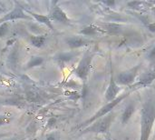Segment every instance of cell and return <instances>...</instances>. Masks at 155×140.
<instances>
[{"label": "cell", "instance_id": "1", "mask_svg": "<svg viewBox=\"0 0 155 140\" xmlns=\"http://www.w3.org/2000/svg\"><path fill=\"white\" fill-rule=\"evenodd\" d=\"M155 122V94L149 92L141 109V134L139 140H149Z\"/></svg>", "mask_w": 155, "mask_h": 140}, {"label": "cell", "instance_id": "2", "mask_svg": "<svg viewBox=\"0 0 155 140\" xmlns=\"http://www.w3.org/2000/svg\"><path fill=\"white\" fill-rule=\"evenodd\" d=\"M129 95H130V93L128 92V93H125V94H123V95H121V96H119L116 99H114V101H111V102H108V103H106L104 106H103L92 118H90L89 119H87V120H85L84 122H83V123H81L77 128H87V127H89L91 124H93L94 122H95L96 120H98V119H100V118H104V117H105V116H107V115H109L110 113H112L113 112V110L114 109V108H116L120 103H122L125 98H127L128 97H129Z\"/></svg>", "mask_w": 155, "mask_h": 140}, {"label": "cell", "instance_id": "3", "mask_svg": "<svg viewBox=\"0 0 155 140\" xmlns=\"http://www.w3.org/2000/svg\"><path fill=\"white\" fill-rule=\"evenodd\" d=\"M115 118V113H110L109 115L96 120L93 124H91L89 127L84 128L81 130L80 135H84L88 133H94V134H107L109 133L111 125L113 121Z\"/></svg>", "mask_w": 155, "mask_h": 140}, {"label": "cell", "instance_id": "4", "mask_svg": "<svg viewBox=\"0 0 155 140\" xmlns=\"http://www.w3.org/2000/svg\"><path fill=\"white\" fill-rule=\"evenodd\" d=\"M94 56V52H93L91 50H87L84 54L83 57L81 58V60L79 61L77 67H75V69L74 71L75 76L78 78H80L83 82H86V80L88 78Z\"/></svg>", "mask_w": 155, "mask_h": 140}, {"label": "cell", "instance_id": "5", "mask_svg": "<svg viewBox=\"0 0 155 140\" xmlns=\"http://www.w3.org/2000/svg\"><path fill=\"white\" fill-rule=\"evenodd\" d=\"M141 65H137L126 71H123L121 72L115 78L117 84L119 86H129L132 87L135 81H136V77L138 76L139 70H140Z\"/></svg>", "mask_w": 155, "mask_h": 140}, {"label": "cell", "instance_id": "6", "mask_svg": "<svg viewBox=\"0 0 155 140\" xmlns=\"http://www.w3.org/2000/svg\"><path fill=\"white\" fill-rule=\"evenodd\" d=\"M15 6L14 9L9 11L6 15L0 18V25L3 23H6L8 21H14L17 19H32V17L27 15L25 11V8L21 5V4L17 1L15 2Z\"/></svg>", "mask_w": 155, "mask_h": 140}, {"label": "cell", "instance_id": "7", "mask_svg": "<svg viewBox=\"0 0 155 140\" xmlns=\"http://www.w3.org/2000/svg\"><path fill=\"white\" fill-rule=\"evenodd\" d=\"M120 91H121V87L115 80L114 74V68H113V67H111L110 81H109L108 87L106 88V91L104 93V97H105V100L107 101V103L116 99L118 97V94L120 93Z\"/></svg>", "mask_w": 155, "mask_h": 140}, {"label": "cell", "instance_id": "8", "mask_svg": "<svg viewBox=\"0 0 155 140\" xmlns=\"http://www.w3.org/2000/svg\"><path fill=\"white\" fill-rule=\"evenodd\" d=\"M48 16L50 17L51 21H55V22H58L61 24H65V25H68L71 23V20L68 17L67 14L62 9L61 6L56 5V3H55V5H54L52 6Z\"/></svg>", "mask_w": 155, "mask_h": 140}, {"label": "cell", "instance_id": "9", "mask_svg": "<svg viewBox=\"0 0 155 140\" xmlns=\"http://www.w3.org/2000/svg\"><path fill=\"white\" fill-rule=\"evenodd\" d=\"M155 80V67L151 68L149 71L143 73L138 80L132 86V87H145L151 86Z\"/></svg>", "mask_w": 155, "mask_h": 140}, {"label": "cell", "instance_id": "10", "mask_svg": "<svg viewBox=\"0 0 155 140\" xmlns=\"http://www.w3.org/2000/svg\"><path fill=\"white\" fill-rule=\"evenodd\" d=\"M65 42L71 49H76L89 46L93 41L81 36H73L65 38Z\"/></svg>", "mask_w": 155, "mask_h": 140}, {"label": "cell", "instance_id": "11", "mask_svg": "<svg viewBox=\"0 0 155 140\" xmlns=\"http://www.w3.org/2000/svg\"><path fill=\"white\" fill-rule=\"evenodd\" d=\"M97 26L104 31V34L109 35H121L125 31V26L119 23H100Z\"/></svg>", "mask_w": 155, "mask_h": 140}, {"label": "cell", "instance_id": "12", "mask_svg": "<svg viewBox=\"0 0 155 140\" xmlns=\"http://www.w3.org/2000/svg\"><path fill=\"white\" fill-rule=\"evenodd\" d=\"M25 11L27 15H29L32 18L35 19L39 24H43L45 25L46 27H48L50 30H54V26L52 24V21L50 19V17L48 15H42V14H38V13H35V12H32L30 10H27L25 8Z\"/></svg>", "mask_w": 155, "mask_h": 140}, {"label": "cell", "instance_id": "13", "mask_svg": "<svg viewBox=\"0 0 155 140\" xmlns=\"http://www.w3.org/2000/svg\"><path fill=\"white\" fill-rule=\"evenodd\" d=\"M135 109H136V104L134 102H130L126 106V108L124 110L122 117H121V121H122L123 125H125L128 123V121L132 118L133 115L134 114Z\"/></svg>", "mask_w": 155, "mask_h": 140}, {"label": "cell", "instance_id": "14", "mask_svg": "<svg viewBox=\"0 0 155 140\" xmlns=\"http://www.w3.org/2000/svg\"><path fill=\"white\" fill-rule=\"evenodd\" d=\"M46 35H31L28 36V42L31 46L36 48H41L45 46L46 41Z\"/></svg>", "mask_w": 155, "mask_h": 140}, {"label": "cell", "instance_id": "15", "mask_svg": "<svg viewBox=\"0 0 155 140\" xmlns=\"http://www.w3.org/2000/svg\"><path fill=\"white\" fill-rule=\"evenodd\" d=\"M104 31L100 26H98L97 25H93V24L84 27L80 31V35L86 36H94L98 34H104Z\"/></svg>", "mask_w": 155, "mask_h": 140}, {"label": "cell", "instance_id": "16", "mask_svg": "<svg viewBox=\"0 0 155 140\" xmlns=\"http://www.w3.org/2000/svg\"><path fill=\"white\" fill-rule=\"evenodd\" d=\"M44 62H45V57L40 56H31V58L28 61V63L26 64L25 69H31L33 67H39Z\"/></svg>", "mask_w": 155, "mask_h": 140}, {"label": "cell", "instance_id": "17", "mask_svg": "<svg viewBox=\"0 0 155 140\" xmlns=\"http://www.w3.org/2000/svg\"><path fill=\"white\" fill-rule=\"evenodd\" d=\"M76 56L75 53L74 52H66V53H60L56 56L55 59L60 62V63H68L70 62L72 59L74 58V56Z\"/></svg>", "mask_w": 155, "mask_h": 140}, {"label": "cell", "instance_id": "18", "mask_svg": "<svg viewBox=\"0 0 155 140\" xmlns=\"http://www.w3.org/2000/svg\"><path fill=\"white\" fill-rule=\"evenodd\" d=\"M148 3L146 2H143V1H132V2H128L127 5L130 8L132 9H134V10H138V11H141L143 10L145 6V5H147Z\"/></svg>", "mask_w": 155, "mask_h": 140}, {"label": "cell", "instance_id": "19", "mask_svg": "<svg viewBox=\"0 0 155 140\" xmlns=\"http://www.w3.org/2000/svg\"><path fill=\"white\" fill-rule=\"evenodd\" d=\"M10 31V25L8 22L0 25V38H5Z\"/></svg>", "mask_w": 155, "mask_h": 140}, {"label": "cell", "instance_id": "20", "mask_svg": "<svg viewBox=\"0 0 155 140\" xmlns=\"http://www.w3.org/2000/svg\"><path fill=\"white\" fill-rule=\"evenodd\" d=\"M150 66H151V68L155 67V46L149 51V53L147 54V56H146Z\"/></svg>", "mask_w": 155, "mask_h": 140}, {"label": "cell", "instance_id": "21", "mask_svg": "<svg viewBox=\"0 0 155 140\" xmlns=\"http://www.w3.org/2000/svg\"><path fill=\"white\" fill-rule=\"evenodd\" d=\"M12 121V118L7 115H0V127L8 125Z\"/></svg>", "mask_w": 155, "mask_h": 140}, {"label": "cell", "instance_id": "22", "mask_svg": "<svg viewBox=\"0 0 155 140\" xmlns=\"http://www.w3.org/2000/svg\"><path fill=\"white\" fill-rule=\"evenodd\" d=\"M45 140H59V133L57 132H51L46 135Z\"/></svg>", "mask_w": 155, "mask_h": 140}, {"label": "cell", "instance_id": "23", "mask_svg": "<svg viewBox=\"0 0 155 140\" xmlns=\"http://www.w3.org/2000/svg\"><path fill=\"white\" fill-rule=\"evenodd\" d=\"M56 121L57 120H56L55 118H50L48 119L47 123H46V128H52L53 127H54L55 124H56Z\"/></svg>", "mask_w": 155, "mask_h": 140}, {"label": "cell", "instance_id": "24", "mask_svg": "<svg viewBox=\"0 0 155 140\" xmlns=\"http://www.w3.org/2000/svg\"><path fill=\"white\" fill-rule=\"evenodd\" d=\"M147 28L152 32V33H155V22H150L146 25Z\"/></svg>", "mask_w": 155, "mask_h": 140}, {"label": "cell", "instance_id": "25", "mask_svg": "<svg viewBox=\"0 0 155 140\" xmlns=\"http://www.w3.org/2000/svg\"><path fill=\"white\" fill-rule=\"evenodd\" d=\"M103 4H105V5H109L110 6H113L115 2L114 1H103Z\"/></svg>", "mask_w": 155, "mask_h": 140}, {"label": "cell", "instance_id": "26", "mask_svg": "<svg viewBox=\"0 0 155 140\" xmlns=\"http://www.w3.org/2000/svg\"><path fill=\"white\" fill-rule=\"evenodd\" d=\"M8 135L7 134H0V140H5Z\"/></svg>", "mask_w": 155, "mask_h": 140}, {"label": "cell", "instance_id": "27", "mask_svg": "<svg viewBox=\"0 0 155 140\" xmlns=\"http://www.w3.org/2000/svg\"><path fill=\"white\" fill-rule=\"evenodd\" d=\"M151 10H152V12L155 15V6H151Z\"/></svg>", "mask_w": 155, "mask_h": 140}, {"label": "cell", "instance_id": "28", "mask_svg": "<svg viewBox=\"0 0 155 140\" xmlns=\"http://www.w3.org/2000/svg\"><path fill=\"white\" fill-rule=\"evenodd\" d=\"M153 88H154V89H155V85H153Z\"/></svg>", "mask_w": 155, "mask_h": 140}, {"label": "cell", "instance_id": "29", "mask_svg": "<svg viewBox=\"0 0 155 140\" xmlns=\"http://www.w3.org/2000/svg\"><path fill=\"white\" fill-rule=\"evenodd\" d=\"M154 138H155V133H154Z\"/></svg>", "mask_w": 155, "mask_h": 140}]
</instances>
